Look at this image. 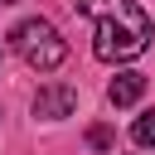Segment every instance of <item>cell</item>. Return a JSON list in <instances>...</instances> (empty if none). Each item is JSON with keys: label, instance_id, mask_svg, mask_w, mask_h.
<instances>
[{"label": "cell", "instance_id": "cell-2", "mask_svg": "<svg viewBox=\"0 0 155 155\" xmlns=\"http://www.w3.org/2000/svg\"><path fill=\"white\" fill-rule=\"evenodd\" d=\"M10 48L34 68V73H53V68H63V58H68V44H63V34L48 24V19H19L15 29H10Z\"/></svg>", "mask_w": 155, "mask_h": 155}, {"label": "cell", "instance_id": "cell-5", "mask_svg": "<svg viewBox=\"0 0 155 155\" xmlns=\"http://www.w3.org/2000/svg\"><path fill=\"white\" fill-rule=\"evenodd\" d=\"M131 140H136V145H145V150L155 145V111L136 116V126H131Z\"/></svg>", "mask_w": 155, "mask_h": 155}, {"label": "cell", "instance_id": "cell-4", "mask_svg": "<svg viewBox=\"0 0 155 155\" xmlns=\"http://www.w3.org/2000/svg\"><path fill=\"white\" fill-rule=\"evenodd\" d=\"M140 92H145V78H140V73H116V78H111V87H107L111 107H136V102H140Z\"/></svg>", "mask_w": 155, "mask_h": 155}, {"label": "cell", "instance_id": "cell-1", "mask_svg": "<svg viewBox=\"0 0 155 155\" xmlns=\"http://www.w3.org/2000/svg\"><path fill=\"white\" fill-rule=\"evenodd\" d=\"M78 15L92 19V53L102 63H131L150 48L155 19L136 0H73Z\"/></svg>", "mask_w": 155, "mask_h": 155}, {"label": "cell", "instance_id": "cell-6", "mask_svg": "<svg viewBox=\"0 0 155 155\" xmlns=\"http://www.w3.org/2000/svg\"><path fill=\"white\" fill-rule=\"evenodd\" d=\"M111 140H116L111 126H92V131H87V145H92V150H111Z\"/></svg>", "mask_w": 155, "mask_h": 155}, {"label": "cell", "instance_id": "cell-7", "mask_svg": "<svg viewBox=\"0 0 155 155\" xmlns=\"http://www.w3.org/2000/svg\"><path fill=\"white\" fill-rule=\"evenodd\" d=\"M0 5H15V0H0Z\"/></svg>", "mask_w": 155, "mask_h": 155}, {"label": "cell", "instance_id": "cell-3", "mask_svg": "<svg viewBox=\"0 0 155 155\" xmlns=\"http://www.w3.org/2000/svg\"><path fill=\"white\" fill-rule=\"evenodd\" d=\"M73 107H78V92L68 82H44L34 92V116H44V121H63V116H73Z\"/></svg>", "mask_w": 155, "mask_h": 155}]
</instances>
